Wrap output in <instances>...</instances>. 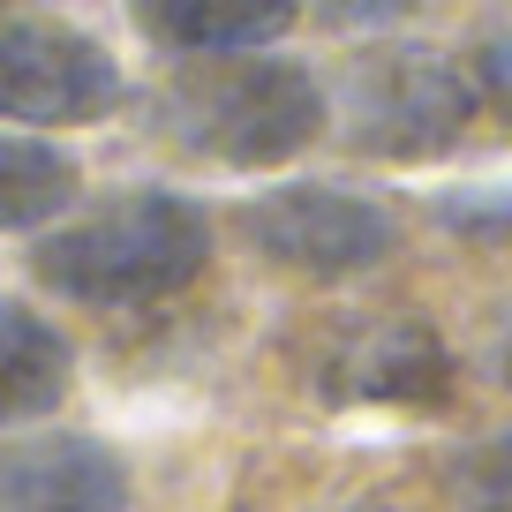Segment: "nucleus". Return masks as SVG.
<instances>
[{
	"label": "nucleus",
	"mask_w": 512,
	"mask_h": 512,
	"mask_svg": "<svg viewBox=\"0 0 512 512\" xmlns=\"http://www.w3.org/2000/svg\"><path fill=\"white\" fill-rule=\"evenodd\" d=\"M347 113H354V144L384 151V159H430L475 113V83L437 53H384L362 61L347 83Z\"/></svg>",
	"instance_id": "4"
},
{
	"label": "nucleus",
	"mask_w": 512,
	"mask_h": 512,
	"mask_svg": "<svg viewBox=\"0 0 512 512\" xmlns=\"http://www.w3.org/2000/svg\"><path fill=\"white\" fill-rule=\"evenodd\" d=\"M211 264V226L174 189H121L31 249V272L83 309H136L181 294Z\"/></svg>",
	"instance_id": "1"
},
{
	"label": "nucleus",
	"mask_w": 512,
	"mask_h": 512,
	"mask_svg": "<svg viewBox=\"0 0 512 512\" xmlns=\"http://www.w3.org/2000/svg\"><path fill=\"white\" fill-rule=\"evenodd\" d=\"M144 31H159L166 46H196L204 61L219 53H256L264 38H279L294 23L287 0H151L136 8Z\"/></svg>",
	"instance_id": "8"
},
{
	"label": "nucleus",
	"mask_w": 512,
	"mask_h": 512,
	"mask_svg": "<svg viewBox=\"0 0 512 512\" xmlns=\"http://www.w3.org/2000/svg\"><path fill=\"white\" fill-rule=\"evenodd\" d=\"M241 234L256 249L287 264V272H317V279H339V272H369L377 256H392L400 226L392 211L369 204L354 189H324V181H302V189H272L241 211Z\"/></svg>",
	"instance_id": "5"
},
{
	"label": "nucleus",
	"mask_w": 512,
	"mask_h": 512,
	"mask_svg": "<svg viewBox=\"0 0 512 512\" xmlns=\"http://www.w3.org/2000/svg\"><path fill=\"white\" fill-rule=\"evenodd\" d=\"M76 204V159L38 136H0V234L61 219Z\"/></svg>",
	"instance_id": "10"
},
{
	"label": "nucleus",
	"mask_w": 512,
	"mask_h": 512,
	"mask_svg": "<svg viewBox=\"0 0 512 512\" xmlns=\"http://www.w3.org/2000/svg\"><path fill=\"white\" fill-rule=\"evenodd\" d=\"M76 384V347L61 324H46L38 309L0 302V430L16 422H46Z\"/></svg>",
	"instance_id": "7"
},
{
	"label": "nucleus",
	"mask_w": 512,
	"mask_h": 512,
	"mask_svg": "<svg viewBox=\"0 0 512 512\" xmlns=\"http://www.w3.org/2000/svg\"><path fill=\"white\" fill-rule=\"evenodd\" d=\"M324 128V91L302 61L279 53H219L174 68L151 91V136L211 166H279Z\"/></svg>",
	"instance_id": "2"
},
{
	"label": "nucleus",
	"mask_w": 512,
	"mask_h": 512,
	"mask_svg": "<svg viewBox=\"0 0 512 512\" xmlns=\"http://www.w3.org/2000/svg\"><path fill=\"white\" fill-rule=\"evenodd\" d=\"M128 98V76L91 31L38 8H0V121L16 128H91Z\"/></svg>",
	"instance_id": "3"
},
{
	"label": "nucleus",
	"mask_w": 512,
	"mask_h": 512,
	"mask_svg": "<svg viewBox=\"0 0 512 512\" xmlns=\"http://www.w3.org/2000/svg\"><path fill=\"white\" fill-rule=\"evenodd\" d=\"M460 505L467 512H512V430L460 452Z\"/></svg>",
	"instance_id": "11"
},
{
	"label": "nucleus",
	"mask_w": 512,
	"mask_h": 512,
	"mask_svg": "<svg viewBox=\"0 0 512 512\" xmlns=\"http://www.w3.org/2000/svg\"><path fill=\"white\" fill-rule=\"evenodd\" d=\"M0 512H128V467L76 430L0 445Z\"/></svg>",
	"instance_id": "6"
},
{
	"label": "nucleus",
	"mask_w": 512,
	"mask_h": 512,
	"mask_svg": "<svg viewBox=\"0 0 512 512\" xmlns=\"http://www.w3.org/2000/svg\"><path fill=\"white\" fill-rule=\"evenodd\" d=\"M354 400H392V407H430L445 392V347L422 324H377V332L354 347L347 369Z\"/></svg>",
	"instance_id": "9"
},
{
	"label": "nucleus",
	"mask_w": 512,
	"mask_h": 512,
	"mask_svg": "<svg viewBox=\"0 0 512 512\" xmlns=\"http://www.w3.org/2000/svg\"><path fill=\"white\" fill-rule=\"evenodd\" d=\"M482 91H490L497 106L512 113V31H505V38H490V46H482Z\"/></svg>",
	"instance_id": "12"
}]
</instances>
